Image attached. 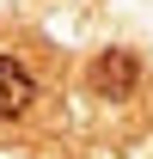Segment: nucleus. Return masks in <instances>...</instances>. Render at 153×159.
Instances as JSON below:
<instances>
[{
	"label": "nucleus",
	"mask_w": 153,
	"mask_h": 159,
	"mask_svg": "<svg viewBox=\"0 0 153 159\" xmlns=\"http://www.w3.org/2000/svg\"><path fill=\"white\" fill-rule=\"evenodd\" d=\"M31 98H37V80H31V67L12 55H0V122H12L31 110Z\"/></svg>",
	"instance_id": "2"
},
{
	"label": "nucleus",
	"mask_w": 153,
	"mask_h": 159,
	"mask_svg": "<svg viewBox=\"0 0 153 159\" xmlns=\"http://www.w3.org/2000/svg\"><path fill=\"white\" fill-rule=\"evenodd\" d=\"M92 92L98 98H135V86H141V61L129 55V49H104V55L92 61Z\"/></svg>",
	"instance_id": "1"
}]
</instances>
